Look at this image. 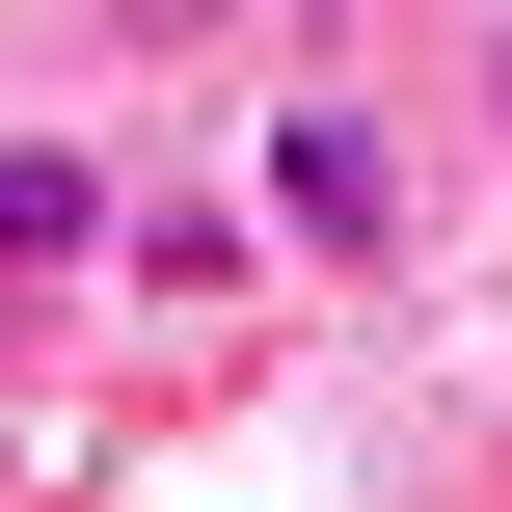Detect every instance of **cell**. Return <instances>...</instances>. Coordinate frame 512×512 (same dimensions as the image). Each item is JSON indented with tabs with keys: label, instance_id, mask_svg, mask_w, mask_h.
I'll return each mask as SVG.
<instances>
[{
	"label": "cell",
	"instance_id": "obj_1",
	"mask_svg": "<svg viewBox=\"0 0 512 512\" xmlns=\"http://www.w3.org/2000/svg\"><path fill=\"white\" fill-rule=\"evenodd\" d=\"M270 243H324V270H405V135H378L351 81H297V108H270Z\"/></svg>",
	"mask_w": 512,
	"mask_h": 512
},
{
	"label": "cell",
	"instance_id": "obj_2",
	"mask_svg": "<svg viewBox=\"0 0 512 512\" xmlns=\"http://www.w3.org/2000/svg\"><path fill=\"white\" fill-rule=\"evenodd\" d=\"M108 216H135V189H108V162H81V135H0V270H81V243H108Z\"/></svg>",
	"mask_w": 512,
	"mask_h": 512
},
{
	"label": "cell",
	"instance_id": "obj_3",
	"mask_svg": "<svg viewBox=\"0 0 512 512\" xmlns=\"http://www.w3.org/2000/svg\"><path fill=\"white\" fill-rule=\"evenodd\" d=\"M108 270H135V297H216V324L270 297V243H243V216H189V189H162V216H108Z\"/></svg>",
	"mask_w": 512,
	"mask_h": 512
},
{
	"label": "cell",
	"instance_id": "obj_4",
	"mask_svg": "<svg viewBox=\"0 0 512 512\" xmlns=\"http://www.w3.org/2000/svg\"><path fill=\"white\" fill-rule=\"evenodd\" d=\"M216 27H243V0H108V54H216Z\"/></svg>",
	"mask_w": 512,
	"mask_h": 512
},
{
	"label": "cell",
	"instance_id": "obj_5",
	"mask_svg": "<svg viewBox=\"0 0 512 512\" xmlns=\"http://www.w3.org/2000/svg\"><path fill=\"white\" fill-rule=\"evenodd\" d=\"M486 135H512V27H486Z\"/></svg>",
	"mask_w": 512,
	"mask_h": 512
}]
</instances>
